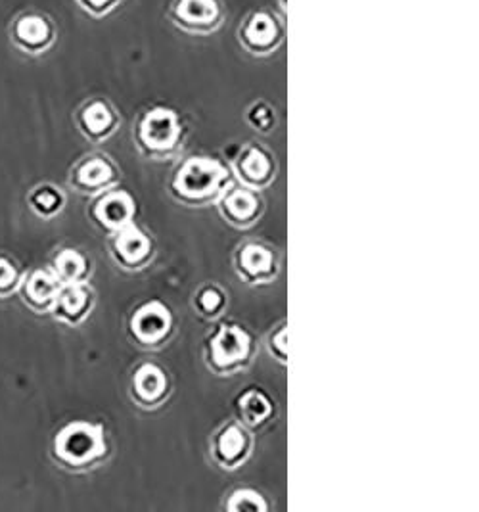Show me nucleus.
Segmentation results:
<instances>
[{"mask_svg":"<svg viewBox=\"0 0 479 512\" xmlns=\"http://www.w3.org/2000/svg\"><path fill=\"white\" fill-rule=\"evenodd\" d=\"M12 47L27 56H41L56 45L58 25L41 10H23L8 25Z\"/></svg>","mask_w":479,"mask_h":512,"instance_id":"7ed1b4c3","label":"nucleus"},{"mask_svg":"<svg viewBox=\"0 0 479 512\" xmlns=\"http://www.w3.org/2000/svg\"><path fill=\"white\" fill-rule=\"evenodd\" d=\"M223 175V167L215 160L192 158L184 163L177 177V188L188 198H202L219 187Z\"/></svg>","mask_w":479,"mask_h":512,"instance_id":"423d86ee","label":"nucleus"},{"mask_svg":"<svg viewBox=\"0 0 479 512\" xmlns=\"http://www.w3.org/2000/svg\"><path fill=\"white\" fill-rule=\"evenodd\" d=\"M25 292L31 302L37 305H48L56 300L60 292V282L46 271H37L31 275V279L27 280Z\"/></svg>","mask_w":479,"mask_h":512,"instance_id":"ddd939ff","label":"nucleus"},{"mask_svg":"<svg viewBox=\"0 0 479 512\" xmlns=\"http://www.w3.org/2000/svg\"><path fill=\"white\" fill-rule=\"evenodd\" d=\"M54 302L58 303V313L62 317H66L69 321H75L89 307V294L83 286L69 282L68 288L58 292Z\"/></svg>","mask_w":479,"mask_h":512,"instance_id":"f8f14e48","label":"nucleus"},{"mask_svg":"<svg viewBox=\"0 0 479 512\" xmlns=\"http://www.w3.org/2000/svg\"><path fill=\"white\" fill-rule=\"evenodd\" d=\"M167 20L188 35H213L227 22L223 0H171Z\"/></svg>","mask_w":479,"mask_h":512,"instance_id":"f03ea898","label":"nucleus"},{"mask_svg":"<svg viewBox=\"0 0 479 512\" xmlns=\"http://www.w3.org/2000/svg\"><path fill=\"white\" fill-rule=\"evenodd\" d=\"M16 269L10 261L0 259V290H8L16 282Z\"/></svg>","mask_w":479,"mask_h":512,"instance_id":"a878e982","label":"nucleus"},{"mask_svg":"<svg viewBox=\"0 0 479 512\" xmlns=\"http://www.w3.org/2000/svg\"><path fill=\"white\" fill-rule=\"evenodd\" d=\"M221 303H223V296L217 290H213V288H209L200 296V307L207 311V313L217 311L221 307Z\"/></svg>","mask_w":479,"mask_h":512,"instance_id":"bb28decb","label":"nucleus"},{"mask_svg":"<svg viewBox=\"0 0 479 512\" xmlns=\"http://www.w3.org/2000/svg\"><path fill=\"white\" fill-rule=\"evenodd\" d=\"M60 194H56L52 188H43L33 196V206L41 213H52L60 208Z\"/></svg>","mask_w":479,"mask_h":512,"instance_id":"b1692460","label":"nucleus"},{"mask_svg":"<svg viewBox=\"0 0 479 512\" xmlns=\"http://www.w3.org/2000/svg\"><path fill=\"white\" fill-rule=\"evenodd\" d=\"M248 351H250V338L238 326H223L211 346L213 361L219 367H232L244 361Z\"/></svg>","mask_w":479,"mask_h":512,"instance_id":"0eeeda50","label":"nucleus"},{"mask_svg":"<svg viewBox=\"0 0 479 512\" xmlns=\"http://www.w3.org/2000/svg\"><path fill=\"white\" fill-rule=\"evenodd\" d=\"M56 451L71 465L89 463L104 451L102 432L89 424H71L58 436Z\"/></svg>","mask_w":479,"mask_h":512,"instance_id":"39448f33","label":"nucleus"},{"mask_svg":"<svg viewBox=\"0 0 479 512\" xmlns=\"http://www.w3.org/2000/svg\"><path fill=\"white\" fill-rule=\"evenodd\" d=\"M238 495H242L244 501L240 497H234L232 509H253V511H257V509L263 511L265 509V505L261 503V497L257 493L251 495V491H238Z\"/></svg>","mask_w":479,"mask_h":512,"instance_id":"393cba45","label":"nucleus"},{"mask_svg":"<svg viewBox=\"0 0 479 512\" xmlns=\"http://www.w3.org/2000/svg\"><path fill=\"white\" fill-rule=\"evenodd\" d=\"M115 248L119 252L121 259L129 265H135L138 261H142L150 252V240L140 233L135 227H129L127 231L119 234Z\"/></svg>","mask_w":479,"mask_h":512,"instance_id":"9b49d317","label":"nucleus"},{"mask_svg":"<svg viewBox=\"0 0 479 512\" xmlns=\"http://www.w3.org/2000/svg\"><path fill=\"white\" fill-rule=\"evenodd\" d=\"M96 215L108 227H123L131 219V215H133V202L123 192L110 194L108 198H104L98 204Z\"/></svg>","mask_w":479,"mask_h":512,"instance_id":"9d476101","label":"nucleus"},{"mask_svg":"<svg viewBox=\"0 0 479 512\" xmlns=\"http://www.w3.org/2000/svg\"><path fill=\"white\" fill-rule=\"evenodd\" d=\"M110 179H112V167L102 158H92L89 162L83 163L77 173V181L83 187H102Z\"/></svg>","mask_w":479,"mask_h":512,"instance_id":"2eb2a0df","label":"nucleus"},{"mask_svg":"<svg viewBox=\"0 0 479 512\" xmlns=\"http://www.w3.org/2000/svg\"><path fill=\"white\" fill-rule=\"evenodd\" d=\"M171 325L169 311L160 303H150L142 307L133 321V330L142 342H156L167 334Z\"/></svg>","mask_w":479,"mask_h":512,"instance_id":"1a4fd4ad","label":"nucleus"},{"mask_svg":"<svg viewBox=\"0 0 479 512\" xmlns=\"http://www.w3.org/2000/svg\"><path fill=\"white\" fill-rule=\"evenodd\" d=\"M225 206H227L230 217H234L238 221H246L257 211V200L250 192L238 190L225 202Z\"/></svg>","mask_w":479,"mask_h":512,"instance_id":"aec40b11","label":"nucleus"},{"mask_svg":"<svg viewBox=\"0 0 479 512\" xmlns=\"http://www.w3.org/2000/svg\"><path fill=\"white\" fill-rule=\"evenodd\" d=\"M138 142L152 152H169L183 139L181 116L165 106H154L138 119Z\"/></svg>","mask_w":479,"mask_h":512,"instance_id":"20e7f679","label":"nucleus"},{"mask_svg":"<svg viewBox=\"0 0 479 512\" xmlns=\"http://www.w3.org/2000/svg\"><path fill=\"white\" fill-rule=\"evenodd\" d=\"M165 376L158 367L144 365L135 376V388L144 401H156L165 392Z\"/></svg>","mask_w":479,"mask_h":512,"instance_id":"4468645a","label":"nucleus"},{"mask_svg":"<svg viewBox=\"0 0 479 512\" xmlns=\"http://www.w3.org/2000/svg\"><path fill=\"white\" fill-rule=\"evenodd\" d=\"M125 0H75V4L94 20L108 18Z\"/></svg>","mask_w":479,"mask_h":512,"instance_id":"412c9836","label":"nucleus"},{"mask_svg":"<svg viewBox=\"0 0 479 512\" xmlns=\"http://www.w3.org/2000/svg\"><path fill=\"white\" fill-rule=\"evenodd\" d=\"M79 127L94 139L108 137L117 127L114 106L104 98H92L79 110Z\"/></svg>","mask_w":479,"mask_h":512,"instance_id":"6e6552de","label":"nucleus"},{"mask_svg":"<svg viewBox=\"0 0 479 512\" xmlns=\"http://www.w3.org/2000/svg\"><path fill=\"white\" fill-rule=\"evenodd\" d=\"M242 409L244 415L250 419V422H261L269 413H271V405L261 394L251 392L242 399Z\"/></svg>","mask_w":479,"mask_h":512,"instance_id":"4be33fe9","label":"nucleus"},{"mask_svg":"<svg viewBox=\"0 0 479 512\" xmlns=\"http://www.w3.org/2000/svg\"><path fill=\"white\" fill-rule=\"evenodd\" d=\"M244 447H246L244 432H240L236 426L227 428V430L223 432V436L219 438V443H217L219 457H221L225 463L236 461V459L244 453Z\"/></svg>","mask_w":479,"mask_h":512,"instance_id":"a211bd4d","label":"nucleus"},{"mask_svg":"<svg viewBox=\"0 0 479 512\" xmlns=\"http://www.w3.org/2000/svg\"><path fill=\"white\" fill-rule=\"evenodd\" d=\"M240 167H242L246 179H250L253 183H261L269 177L271 162L263 150L251 146L250 150L244 154Z\"/></svg>","mask_w":479,"mask_h":512,"instance_id":"dca6fc26","label":"nucleus"},{"mask_svg":"<svg viewBox=\"0 0 479 512\" xmlns=\"http://www.w3.org/2000/svg\"><path fill=\"white\" fill-rule=\"evenodd\" d=\"M56 271H58L60 279L77 282L87 271L85 259L81 254H77L75 250H66V252H62L60 256L56 257Z\"/></svg>","mask_w":479,"mask_h":512,"instance_id":"6ab92c4d","label":"nucleus"},{"mask_svg":"<svg viewBox=\"0 0 479 512\" xmlns=\"http://www.w3.org/2000/svg\"><path fill=\"white\" fill-rule=\"evenodd\" d=\"M278 4H280V12H278V14H280L282 18H286V0H278Z\"/></svg>","mask_w":479,"mask_h":512,"instance_id":"cd10ccee","label":"nucleus"},{"mask_svg":"<svg viewBox=\"0 0 479 512\" xmlns=\"http://www.w3.org/2000/svg\"><path fill=\"white\" fill-rule=\"evenodd\" d=\"M240 261H242L244 271L250 273L251 277H261V275L269 273L273 267V256L269 254V250L255 246V244L244 248Z\"/></svg>","mask_w":479,"mask_h":512,"instance_id":"f3484780","label":"nucleus"},{"mask_svg":"<svg viewBox=\"0 0 479 512\" xmlns=\"http://www.w3.org/2000/svg\"><path fill=\"white\" fill-rule=\"evenodd\" d=\"M251 125L261 129V131H269L274 125V112L273 108L265 102H257L250 108V114H248Z\"/></svg>","mask_w":479,"mask_h":512,"instance_id":"5701e85b","label":"nucleus"},{"mask_svg":"<svg viewBox=\"0 0 479 512\" xmlns=\"http://www.w3.org/2000/svg\"><path fill=\"white\" fill-rule=\"evenodd\" d=\"M236 39L251 56H271L286 41L284 18L271 8L250 10L236 29Z\"/></svg>","mask_w":479,"mask_h":512,"instance_id":"f257e3e1","label":"nucleus"}]
</instances>
